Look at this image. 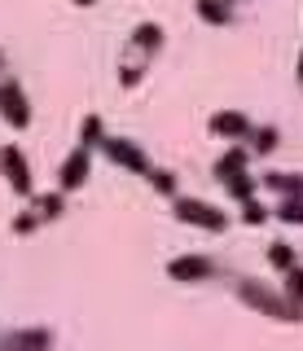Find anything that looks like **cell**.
Returning a JSON list of instances; mask_svg holds the SVG:
<instances>
[{
	"label": "cell",
	"instance_id": "1",
	"mask_svg": "<svg viewBox=\"0 0 303 351\" xmlns=\"http://www.w3.org/2000/svg\"><path fill=\"white\" fill-rule=\"evenodd\" d=\"M237 299L273 321H303V307H295L281 294V285H264L259 277H237Z\"/></svg>",
	"mask_w": 303,
	"mask_h": 351
},
{
	"label": "cell",
	"instance_id": "2",
	"mask_svg": "<svg viewBox=\"0 0 303 351\" xmlns=\"http://www.w3.org/2000/svg\"><path fill=\"white\" fill-rule=\"evenodd\" d=\"M66 197L71 193H62V189H45V193L27 197V206L9 219V233H14V237H31L40 224H49V219H58L62 211H66Z\"/></svg>",
	"mask_w": 303,
	"mask_h": 351
},
{
	"label": "cell",
	"instance_id": "3",
	"mask_svg": "<svg viewBox=\"0 0 303 351\" xmlns=\"http://www.w3.org/2000/svg\"><path fill=\"white\" fill-rule=\"evenodd\" d=\"M171 215L189 228H202V233H224V228H229V215H224L220 206L207 202V197H193V193L171 197Z\"/></svg>",
	"mask_w": 303,
	"mask_h": 351
},
{
	"label": "cell",
	"instance_id": "4",
	"mask_svg": "<svg viewBox=\"0 0 303 351\" xmlns=\"http://www.w3.org/2000/svg\"><path fill=\"white\" fill-rule=\"evenodd\" d=\"M0 119H5L14 132H27L31 128V97H27L23 80H14V75L0 80Z\"/></svg>",
	"mask_w": 303,
	"mask_h": 351
},
{
	"label": "cell",
	"instance_id": "5",
	"mask_svg": "<svg viewBox=\"0 0 303 351\" xmlns=\"http://www.w3.org/2000/svg\"><path fill=\"white\" fill-rule=\"evenodd\" d=\"M0 176L9 180V189L18 197H36V176H31L23 145H0Z\"/></svg>",
	"mask_w": 303,
	"mask_h": 351
},
{
	"label": "cell",
	"instance_id": "6",
	"mask_svg": "<svg viewBox=\"0 0 303 351\" xmlns=\"http://www.w3.org/2000/svg\"><path fill=\"white\" fill-rule=\"evenodd\" d=\"M101 154L114 162V167H123V171H136V176H149V154H145V145H136L132 136H106V145H101Z\"/></svg>",
	"mask_w": 303,
	"mask_h": 351
},
{
	"label": "cell",
	"instance_id": "7",
	"mask_svg": "<svg viewBox=\"0 0 303 351\" xmlns=\"http://www.w3.org/2000/svg\"><path fill=\"white\" fill-rule=\"evenodd\" d=\"M207 132L211 136H224V141H233V145H246L251 141V114H242V110H215V114L207 119Z\"/></svg>",
	"mask_w": 303,
	"mask_h": 351
},
{
	"label": "cell",
	"instance_id": "8",
	"mask_svg": "<svg viewBox=\"0 0 303 351\" xmlns=\"http://www.w3.org/2000/svg\"><path fill=\"white\" fill-rule=\"evenodd\" d=\"M215 272H220V263H215L211 255H176V259H167V277L171 281H211Z\"/></svg>",
	"mask_w": 303,
	"mask_h": 351
},
{
	"label": "cell",
	"instance_id": "9",
	"mask_svg": "<svg viewBox=\"0 0 303 351\" xmlns=\"http://www.w3.org/2000/svg\"><path fill=\"white\" fill-rule=\"evenodd\" d=\"M88 171H93V149H80V145H75L66 158H62V167H58V189L62 193H75L84 180H88Z\"/></svg>",
	"mask_w": 303,
	"mask_h": 351
},
{
	"label": "cell",
	"instance_id": "10",
	"mask_svg": "<svg viewBox=\"0 0 303 351\" xmlns=\"http://www.w3.org/2000/svg\"><path fill=\"white\" fill-rule=\"evenodd\" d=\"M163 40H167V31H163V22H136L132 27V36H128V49L141 53V58H154L158 49H163Z\"/></svg>",
	"mask_w": 303,
	"mask_h": 351
},
{
	"label": "cell",
	"instance_id": "11",
	"mask_svg": "<svg viewBox=\"0 0 303 351\" xmlns=\"http://www.w3.org/2000/svg\"><path fill=\"white\" fill-rule=\"evenodd\" d=\"M53 329L49 325H14L9 329V351H49Z\"/></svg>",
	"mask_w": 303,
	"mask_h": 351
},
{
	"label": "cell",
	"instance_id": "12",
	"mask_svg": "<svg viewBox=\"0 0 303 351\" xmlns=\"http://www.w3.org/2000/svg\"><path fill=\"white\" fill-rule=\"evenodd\" d=\"M251 158H255V154L246 149V145H229V149L220 154V158H215V167H211V176H215V180L224 184V180H233V176L251 171Z\"/></svg>",
	"mask_w": 303,
	"mask_h": 351
},
{
	"label": "cell",
	"instance_id": "13",
	"mask_svg": "<svg viewBox=\"0 0 303 351\" xmlns=\"http://www.w3.org/2000/svg\"><path fill=\"white\" fill-rule=\"evenodd\" d=\"M193 14L211 27H229L233 22V0H193Z\"/></svg>",
	"mask_w": 303,
	"mask_h": 351
},
{
	"label": "cell",
	"instance_id": "14",
	"mask_svg": "<svg viewBox=\"0 0 303 351\" xmlns=\"http://www.w3.org/2000/svg\"><path fill=\"white\" fill-rule=\"evenodd\" d=\"M145 71H149V58H141V53H132V49H128L123 58H119V66H114V75H119V84H123V88H136Z\"/></svg>",
	"mask_w": 303,
	"mask_h": 351
},
{
	"label": "cell",
	"instance_id": "15",
	"mask_svg": "<svg viewBox=\"0 0 303 351\" xmlns=\"http://www.w3.org/2000/svg\"><path fill=\"white\" fill-rule=\"evenodd\" d=\"M259 180H264L273 193H281V197H303V176L299 171H264Z\"/></svg>",
	"mask_w": 303,
	"mask_h": 351
},
{
	"label": "cell",
	"instance_id": "16",
	"mask_svg": "<svg viewBox=\"0 0 303 351\" xmlns=\"http://www.w3.org/2000/svg\"><path fill=\"white\" fill-rule=\"evenodd\" d=\"M268 263L286 277L290 268H299V255H295V246H290L286 237H273V241H268Z\"/></svg>",
	"mask_w": 303,
	"mask_h": 351
},
{
	"label": "cell",
	"instance_id": "17",
	"mask_svg": "<svg viewBox=\"0 0 303 351\" xmlns=\"http://www.w3.org/2000/svg\"><path fill=\"white\" fill-rule=\"evenodd\" d=\"M277 145H281V128L277 123H255L251 141H246V149H251V154H273Z\"/></svg>",
	"mask_w": 303,
	"mask_h": 351
},
{
	"label": "cell",
	"instance_id": "18",
	"mask_svg": "<svg viewBox=\"0 0 303 351\" xmlns=\"http://www.w3.org/2000/svg\"><path fill=\"white\" fill-rule=\"evenodd\" d=\"M106 123H101V114H84V123H80V149H101L106 145Z\"/></svg>",
	"mask_w": 303,
	"mask_h": 351
},
{
	"label": "cell",
	"instance_id": "19",
	"mask_svg": "<svg viewBox=\"0 0 303 351\" xmlns=\"http://www.w3.org/2000/svg\"><path fill=\"white\" fill-rule=\"evenodd\" d=\"M259 184H264V180H259V176L242 171V176H233V180H224V189H229V197H233L237 206H246V202H251V197H255V189H259Z\"/></svg>",
	"mask_w": 303,
	"mask_h": 351
},
{
	"label": "cell",
	"instance_id": "20",
	"mask_svg": "<svg viewBox=\"0 0 303 351\" xmlns=\"http://www.w3.org/2000/svg\"><path fill=\"white\" fill-rule=\"evenodd\" d=\"M149 189L154 193H163V197H180V176L171 171V167H149Z\"/></svg>",
	"mask_w": 303,
	"mask_h": 351
},
{
	"label": "cell",
	"instance_id": "21",
	"mask_svg": "<svg viewBox=\"0 0 303 351\" xmlns=\"http://www.w3.org/2000/svg\"><path fill=\"white\" fill-rule=\"evenodd\" d=\"M273 219H281V224H303V197H281L273 206Z\"/></svg>",
	"mask_w": 303,
	"mask_h": 351
},
{
	"label": "cell",
	"instance_id": "22",
	"mask_svg": "<svg viewBox=\"0 0 303 351\" xmlns=\"http://www.w3.org/2000/svg\"><path fill=\"white\" fill-rule=\"evenodd\" d=\"M281 294H286L295 307H303V263H299V268H290L286 277H281Z\"/></svg>",
	"mask_w": 303,
	"mask_h": 351
},
{
	"label": "cell",
	"instance_id": "23",
	"mask_svg": "<svg viewBox=\"0 0 303 351\" xmlns=\"http://www.w3.org/2000/svg\"><path fill=\"white\" fill-rule=\"evenodd\" d=\"M237 219H242V224H264V219H273V211H268L259 197H251V202L242 206V215H237Z\"/></svg>",
	"mask_w": 303,
	"mask_h": 351
},
{
	"label": "cell",
	"instance_id": "24",
	"mask_svg": "<svg viewBox=\"0 0 303 351\" xmlns=\"http://www.w3.org/2000/svg\"><path fill=\"white\" fill-rule=\"evenodd\" d=\"M0 351H9V325H0Z\"/></svg>",
	"mask_w": 303,
	"mask_h": 351
},
{
	"label": "cell",
	"instance_id": "25",
	"mask_svg": "<svg viewBox=\"0 0 303 351\" xmlns=\"http://www.w3.org/2000/svg\"><path fill=\"white\" fill-rule=\"evenodd\" d=\"M9 75V58H5V49H0V80Z\"/></svg>",
	"mask_w": 303,
	"mask_h": 351
},
{
	"label": "cell",
	"instance_id": "26",
	"mask_svg": "<svg viewBox=\"0 0 303 351\" xmlns=\"http://www.w3.org/2000/svg\"><path fill=\"white\" fill-rule=\"evenodd\" d=\"M295 75H299V88H303V49H299V62H295Z\"/></svg>",
	"mask_w": 303,
	"mask_h": 351
},
{
	"label": "cell",
	"instance_id": "27",
	"mask_svg": "<svg viewBox=\"0 0 303 351\" xmlns=\"http://www.w3.org/2000/svg\"><path fill=\"white\" fill-rule=\"evenodd\" d=\"M71 5H80V9H88V5H97V0H71Z\"/></svg>",
	"mask_w": 303,
	"mask_h": 351
}]
</instances>
